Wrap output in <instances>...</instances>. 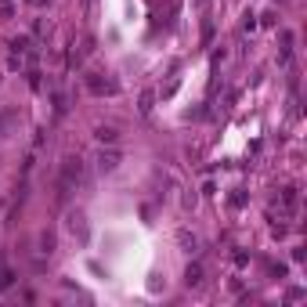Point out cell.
Instances as JSON below:
<instances>
[{"instance_id": "cell-1", "label": "cell", "mask_w": 307, "mask_h": 307, "mask_svg": "<svg viewBox=\"0 0 307 307\" xmlns=\"http://www.w3.org/2000/svg\"><path fill=\"white\" fill-rule=\"evenodd\" d=\"M80 181H83V159H80V156H65V159H62V177H58V188H62L58 196L65 199L69 188H76Z\"/></svg>"}, {"instance_id": "cell-2", "label": "cell", "mask_w": 307, "mask_h": 307, "mask_svg": "<svg viewBox=\"0 0 307 307\" xmlns=\"http://www.w3.org/2000/svg\"><path fill=\"white\" fill-rule=\"evenodd\" d=\"M116 166H120V152H116V148H101V152H98V170H101V174H112Z\"/></svg>"}, {"instance_id": "cell-3", "label": "cell", "mask_w": 307, "mask_h": 307, "mask_svg": "<svg viewBox=\"0 0 307 307\" xmlns=\"http://www.w3.org/2000/svg\"><path fill=\"white\" fill-rule=\"evenodd\" d=\"M69 232L80 239V242H87V217H83L80 210H72V213H69Z\"/></svg>"}, {"instance_id": "cell-4", "label": "cell", "mask_w": 307, "mask_h": 307, "mask_svg": "<svg viewBox=\"0 0 307 307\" xmlns=\"http://www.w3.org/2000/svg\"><path fill=\"white\" fill-rule=\"evenodd\" d=\"M87 87H91V94H116V83L101 80V76H87Z\"/></svg>"}, {"instance_id": "cell-5", "label": "cell", "mask_w": 307, "mask_h": 307, "mask_svg": "<svg viewBox=\"0 0 307 307\" xmlns=\"http://www.w3.org/2000/svg\"><path fill=\"white\" fill-rule=\"evenodd\" d=\"M184 282H188V286H203V264H188Z\"/></svg>"}, {"instance_id": "cell-6", "label": "cell", "mask_w": 307, "mask_h": 307, "mask_svg": "<svg viewBox=\"0 0 307 307\" xmlns=\"http://www.w3.org/2000/svg\"><path fill=\"white\" fill-rule=\"evenodd\" d=\"M116 137H120V134L112 130V127H98V141H101V145H112Z\"/></svg>"}, {"instance_id": "cell-7", "label": "cell", "mask_w": 307, "mask_h": 307, "mask_svg": "<svg viewBox=\"0 0 307 307\" xmlns=\"http://www.w3.org/2000/svg\"><path fill=\"white\" fill-rule=\"evenodd\" d=\"M282 206H286V210L296 206V188H282Z\"/></svg>"}, {"instance_id": "cell-8", "label": "cell", "mask_w": 307, "mask_h": 307, "mask_svg": "<svg viewBox=\"0 0 307 307\" xmlns=\"http://www.w3.org/2000/svg\"><path fill=\"white\" fill-rule=\"evenodd\" d=\"M181 246H184L188 253H196V246H199V239H196V235H188V232H181Z\"/></svg>"}, {"instance_id": "cell-9", "label": "cell", "mask_w": 307, "mask_h": 307, "mask_svg": "<svg viewBox=\"0 0 307 307\" xmlns=\"http://www.w3.org/2000/svg\"><path fill=\"white\" fill-rule=\"evenodd\" d=\"M51 249H54V235L44 232V235H40V253H51Z\"/></svg>"}, {"instance_id": "cell-10", "label": "cell", "mask_w": 307, "mask_h": 307, "mask_svg": "<svg viewBox=\"0 0 307 307\" xmlns=\"http://www.w3.org/2000/svg\"><path fill=\"white\" fill-rule=\"evenodd\" d=\"M11 278H15L11 271H0V289H8V286H11Z\"/></svg>"}, {"instance_id": "cell-11", "label": "cell", "mask_w": 307, "mask_h": 307, "mask_svg": "<svg viewBox=\"0 0 307 307\" xmlns=\"http://www.w3.org/2000/svg\"><path fill=\"white\" fill-rule=\"evenodd\" d=\"M11 120H15V116H11V112H4V116H0V127H8Z\"/></svg>"}]
</instances>
